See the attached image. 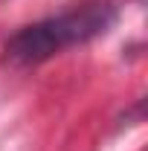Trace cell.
<instances>
[{
    "mask_svg": "<svg viewBox=\"0 0 148 151\" xmlns=\"http://www.w3.org/2000/svg\"><path fill=\"white\" fill-rule=\"evenodd\" d=\"M119 20V9L111 0H90L73 6L67 12H58L50 18H41L29 26H20L15 35L3 44V64L9 67H35L52 55L73 50L81 44H90L96 38L108 35Z\"/></svg>",
    "mask_w": 148,
    "mask_h": 151,
    "instance_id": "obj_1",
    "label": "cell"
}]
</instances>
